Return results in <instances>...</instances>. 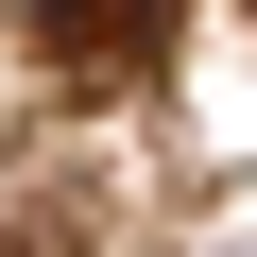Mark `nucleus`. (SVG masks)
Instances as JSON below:
<instances>
[{"mask_svg": "<svg viewBox=\"0 0 257 257\" xmlns=\"http://www.w3.org/2000/svg\"><path fill=\"white\" fill-rule=\"evenodd\" d=\"M172 35V0H35V52L52 69H138Z\"/></svg>", "mask_w": 257, "mask_h": 257, "instance_id": "nucleus-1", "label": "nucleus"}]
</instances>
